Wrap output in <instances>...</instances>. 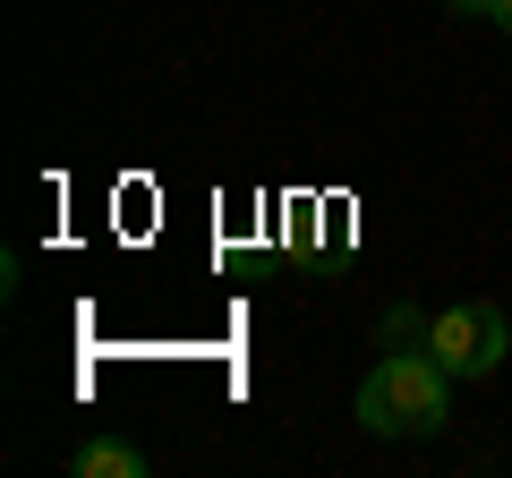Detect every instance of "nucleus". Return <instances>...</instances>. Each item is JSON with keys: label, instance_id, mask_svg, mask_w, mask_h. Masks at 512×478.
<instances>
[{"label": "nucleus", "instance_id": "f03ea898", "mask_svg": "<svg viewBox=\"0 0 512 478\" xmlns=\"http://www.w3.org/2000/svg\"><path fill=\"white\" fill-rule=\"evenodd\" d=\"M504 342H512V325H504V308H487V299H461V308L427 316V350H436L461 385L504 368Z\"/></svg>", "mask_w": 512, "mask_h": 478}, {"label": "nucleus", "instance_id": "f257e3e1", "mask_svg": "<svg viewBox=\"0 0 512 478\" xmlns=\"http://www.w3.org/2000/svg\"><path fill=\"white\" fill-rule=\"evenodd\" d=\"M453 385H461V376L444 368L436 350L410 342V350H384L376 368H367V385H359L350 410H359L367 436H402L410 444V436H436V427L453 419Z\"/></svg>", "mask_w": 512, "mask_h": 478}, {"label": "nucleus", "instance_id": "39448f33", "mask_svg": "<svg viewBox=\"0 0 512 478\" xmlns=\"http://www.w3.org/2000/svg\"><path fill=\"white\" fill-rule=\"evenodd\" d=\"M444 9H453V18H487V0H444Z\"/></svg>", "mask_w": 512, "mask_h": 478}, {"label": "nucleus", "instance_id": "423d86ee", "mask_svg": "<svg viewBox=\"0 0 512 478\" xmlns=\"http://www.w3.org/2000/svg\"><path fill=\"white\" fill-rule=\"evenodd\" d=\"M487 18H495V26H504V35H512V0H487Z\"/></svg>", "mask_w": 512, "mask_h": 478}, {"label": "nucleus", "instance_id": "20e7f679", "mask_svg": "<svg viewBox=\"0 0 512 478\" xmlns=\"http://www.w3.org/2000/svg\"><path fill=\"white\" fill-rule=\"evenodd\" d=\"M410 342H427V316L410 308V299H393V308H384V350H410Z\"/></svg>", "mask_w": 512, "mask_h": 478}, {"label": "nucleus", "instance_id": "7ed1b4c3", "mask_svg": "<svg viewBox=\"0 0 512 478\" xmlns=\"http://www.w3.org/2000/svg\"><path fill=\"white\" fill-rule=\"evenodd\" d=\"M69 470L77 478H146V453L120 444V436H94V444H77V453H69Z\"/></svg>", "mask_w": 512, "mask_h": 478}]
</instances>
